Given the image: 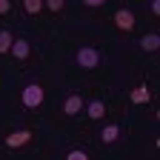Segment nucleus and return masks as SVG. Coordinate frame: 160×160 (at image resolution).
Returning a JSON list of instances; mask_svg holds the SVG:
<instances>
[{
    "instance_id": "f257e3e1",
    "label": "nucleus",
    "mask_w": 160,
    "mask_h": 160,
    "mask_svg": "<svg viewBox=\"0 0 160 160\" xmlns=\"http://www.w3.org/2000/svg\"><path fill=\"white\" fill-rule=\"evenodd\" d=\"M20 97H23V106L26 109H40V106H43V100H46V92H43L40 83H29Z\"/></svg>"
},
{
    "instance_id": "9b49d317",
    "label": "nucleus",
    "mask_w": 160,
    "mask_h": 160,
    "mask_svg": "<svg viewBox=\"0 0 160 160\" xmlns=\"http://www.w3.org/2000/svg\"><path fill=\"white\" fill-rule=\"evenodd\" d=\"M23 9H26V14H40L43 12V0H23Z\"/></svg>"
},
{
    "instance_id": "1a4fd4ad",
    "label": "nucleus",
    "mask_w": 160,
    "mask_h": 160,
    "mask_svg": "<svg viewBox=\"0 0 160 160\" xmlns=\"http://www.w3.org/2000/svg\"><path fill=\"white\" fill-rule=\"evenodd\" d=\"M140 49H143V52H157V49H160V34H146V37H140Z\"/></svg>"
},
{
    "instance_id": "423d86ee",
    "label": "nucleus",
    "mask_w": 160,
    "mask_h": 160,
    "mask_svg": "<svg viewBox=\"0 0 160 160\" xmlns=\"http://www.w3.org/2000/svg\"><path fill=\"white\" fill-rule=\"evenodd\" d=\"M129 100H132V103H149V100H152V92H149V86H146V83L134 86V89H132V94H129Z\"/></svg>"
},
{
    "instance_id": "39448f33",
    "label": "nucleus",
    "mask_w": 160,
    "mask_h": 160,
    "mask_svg": "<svg viewBox=\"0 0 160 160\" xmlns=\"http://www.w3.org/2000/svg\"><path fill=\"white\" fill-rule=\"evenodd\" d=\"M12 57L14 60H26L29 57V52H32V46H29V40H12Z\"/></svg>"
},
{
    "instance_id": "f8f14e48",
    "label": "nucleus",
    "mask_w": 160,
    "mask_h": 160,
    "mask_svg": "<svg viewBox=\"0 0 160 160\" xmlns=\"http://www.w3.org/2000/svg\"><path fill=\"white\" fill-rule=\"evenodd\" d=\"M9 49H12V32L3 29V32H0V54H6Z\"/></svg>"
},
{
    "instance_id": "6e6552de",
    "label": "nucleus",
    "mask_w": 160,
    "mask_h": 160,
    "mask_svg": "<svg viewBox=\"0 0 160 160\" xmlns=\"http://www.w3.org/2000/svg\"><path fill=\"white\" fill-rule=\"evenodd\" d=\"M80 109H83V97H80V94H69L63 100V112L66 114H77Z\"/></svg>"
},
{
    "instance_id": "0eeeda50",
    "label": "nucleus",
    "mask_w": 160,
    "mask_h": 160,
    "mask_svg": "<svg viewBox=\"0 0 160 160\" xmlns=\"http://www.w3.org/2000/svg\"><path fill=\"white\" fill-rule=\"evenodd\" d=\"M86 114H89L92 120H103V117H106V103H103V100H89Z\"/></svg>"
},
{
    "instance_id": "dca6fc26",
    "label": "nucleus",
    "mask_w": 160,
    "mask_h": 160,
    "mask_svg": "<svg viewBox=\"0 0 160 160\" xmlns=\"http://www.w3.org/2000/svg\"><path fill=\"white\" fill-rule=\"evenodd\" d=\"M83 3H86V6H92V9H94V6H103V3H106V0H83Z\"/></svg>"
},
{
    "instance_id": "4468645a",
    "label": "nucleus",
    "mask_w": 160,
    "mask_h": 160,
    "mask_svg": "<svg viewBox=\"0 0 160 160\" xmlns=\"http://www.w3.org/2000/svg\"><path fill=\"white\" fill-rule=\"evenodd\" d=\"M66 157H69V160H89V154H86L83 149H72V152H69Z\"/></svg>"
},
{
    "instance_id": "f03ea898",
    "label": "nucleus",
    "mask_w": 160,
    "mask_h": 160,
    "mask_svg": "<svg viewBox=\"0 0 160 160\" xmlns=\"http://www.w3.org/2000/svg\"><path fill=\"white\" fill-rule=\"evenodd\" d=\"M77 63L83 66V69H94L97 63H100V54H97V49H92V46H83L77 52Z\"/></svg>"
},
{
    "instance_id": "ddd939ff",
    "label": "nucleus",
    "mask_w": 160,
    "mask_h": 160,
    "mask_svg": "<svg viewBox=\"0 0 160 160\" xmlns=\"http://www.w3.org/2000/svg\"><path fill=\"white\" fill-rule=\"evenodd\" d=\"M63 3H66V0H43V6H46L49 12H60V9H63Z\"/></svg>"
},
{
    "instance_id": "7ed1b4c3",
    "label": "nucleus",
    "mask_w": 160,
    "mask_h": 160,
    "mask_svg": "<svg viewBox=\"0 0 160 160\" xmlns=\"http://www.w3.org/2000/svg\"><path fill=\"white\" fill-rule=\"evenodd\" d=\"M32 129H20V132H12L9 137H6V146L9 149H20V146H26V143H32Z\"/></svg>"
},
{
    "instance_id": "9d476101",
    "label": "nucleus",
    "mask_w": 160,
    "mask_h": 160,
    "mask_svg": "<svg viewBox=\"0 0 160 160\" xmlns=\"http://www.w3.org/2000/svg\"><path fill=\"white\" fill-rule=\"evenodd\" d=\"M117 137H120V126H114V123L103 126V132H100V140H103V143H114Z\"/></svg>"
},
{
    "instance_id": "20e7f679",
    "label": "nucleus",
    "mask_w": 160,
    "mask_h": 160,
    "mask_svg": "<svg viewBox=\"0 0 160 160\" xmlns=\"http://www.w3.org/2000/svg\"><path fill=\"white\" fill-rule=\"evenodd\" d=\"M114 26L123 29V32H132V29H134V14H132L129 9H117V12H114Z\"/></svg>"
},
{
    "instance_id": "f3484780",
    "label": "nucleus",
    "mask_w": 160,
    "mask_h": 160,
    "mask_svg": "<svg viewBox=\"0 0 160 160\" xmlns=\"http://www.w3.org/2000/svg\"><path fill=\"white\" fill-rule=\"evenodd\" d=\"M152 14H160V0H152Z\"/></svg>"
},
{
    "instance_id": "2eb2a0df",
    "label": "nucleus",
    "mask_w": 160,
    "mask_h": 160,
    "mask_svg": "<svg viewBox=\"0 0 160 160\" xmlns=\"http://www.w3.org/2000/svg\"><path fill=\"white\" fill-rule=\"evenodd\" d=\"M12 12V0H0V14H9Z\"/></svg>"
}]
</instances>
